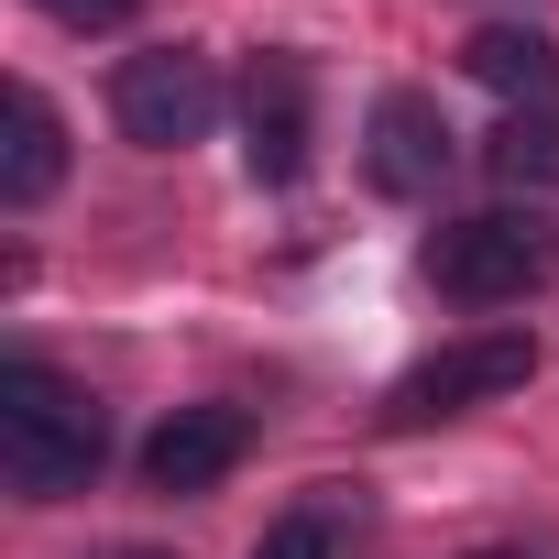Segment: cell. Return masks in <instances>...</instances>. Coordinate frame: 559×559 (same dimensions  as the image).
I'll use <instances>...</instances> for the list:
<instances>
[{"label": "cell", "mask_w": 559, "mask_h": 559, "mask_svg": "<svg viewBox=\"0 0 559 559\" xmlns=\"http://www.w3.org/2000/svg\"><path fill=\"white\" fill-rule=\"evenodd\" d=\"M99 450H110V417H99L88 384H67L56 362H12L0 373V472H12L34 504L78 493L99 472Z\"/></svg>", "instance_id": "obj_1"}, {"label": "cell", "mask_w": 559, "mask_h": 559, "mask_svg": "<svg viewBox=\"0 0 559 559\" xmlns=\"http://www.w3.org/2000/svg\"><path fill=\"white\" fill-rule=\"evenodd\" d=\"M428 286L461 297V308H515V297L559 286V230L537 209H483V219L428 241Z\"/></svg>", "instance_id": "obj_2"}, {"label": "cell", "mask_w": 559, "mask_h": 559, "mask_svg": "<svg viewBox=\"0 0 559 559\" xmlns=\"http://www.w3.org/2000/svg\"><path fill=\"white\" fill-rule=\"evenodd\" d=\"M110 121H121V143H143V154H187V143H209V121H219V67H209L198 45L121 56Z\"/></svg>", "instance_id": "obj_3"}, {"label": "cell", "mask_w": 559, "mask_h": 559, "mask_svg": "<svg viewBox=\"0 0 559 559\" xmlns=\"http://www.w3.org/2000/svg\"><path fill=\"white\" fill-rule=\"evenodd\" d=\"M537 373V341L526 330H472V341H450V352H428L417 373H395V395H384V428L406 439V428H439V417H461V406H493V395H515Z\"/></svg>", "instance_id": "obj_4"}, {"label": "cell", "mask_w": 559, "mask_h": 559, "mask_svg": "<svg viewBox=\"0 0 559 559\" xmlns=\"http://www.w3.org/2000/svg\"><path fill=\"white\" fill-rule=\"evenodd\" d=\"M241 450H252V417H241V406H176V417L143 439V483H154V493H209V483L241 472Z\"/></svg>", "instance_id": "obj_5"}, {"label": "cell", "mask_w": 559, "mask_h": 559, "mask_svg": "<svg viewBox=\"0 0 559 559\" xmlns=\"http://www.w3.org/2000/svg\"><path fill=\"white\" fill-rule=\"evenodd\" d=\"M241 154H252L263 187H286V176L308 165V67H297V56H263V67L241 78Z\"/></svg>", "instance_id": "obj_6"}, {"label": "cell", "mask_w": 559, "mask_h": 559, "mask_svg": "<svg viewBox=\"0 0 559 559\" xmlns=\"http://www.w3.org/2000/svg\"><path fill=\"white\" fill-rule=\"evenodd\" d=\"M56 176H67V121L45 88L12 78V99H0V209H45Z\"/></svg>", "instance_id": "obj_7"}, {"label": "cell", "mask_w": 559, "mask_h": 559, "mask_svg": "<svg viewBox=\"0 0 559 559\" xmlns=\"http://www.w3.org/2000/svg\"><path fill=\"white\" fill-rule=\"evenodd\" d=\"M439 176H450V121L417 88H384L373 99V187L384 198H428Z\"/></svg>", "instance_id": "obj_8"}, {"label": "cell", "mask_w": 559, "mask_h": 559, "mask_svg": "<svg viewBox=\"0 0 559 559\" xmlns=\"http://www.w3.org/2000/svg\"><path fill=\"white\" fill-rule=\"evenodd\" d=\"M461 67H472L493 99H515V110H548V99H559V45L526 34V23H483V34L461 45Z\"/></svg>", "instance_id": "obj_9"}, {"label": "cell", "mask_w": 559, "mask_h": 559, "mask_svg": "<svg viewBox=\"0 0 559 559\" xmlns=\"http://www.w3.org/2000/svg\"><path fill=\"white\" fill-rule=\"evenodd\" d=\"M483 165L493 187H559V110H504L483 132Z\"/></svg>", "instance_id": "obj_10"}, {"label": "cell", "mask_w": 559, "mask_h": 559, "mask_svg": "<svg viewBox=\"0 0 559 559\" xmlns=\"http://www.w3.org/2000/svg\"><path fill=\"white\" fill-rule=\"evenodd\" d=\"M252 559H330V504H297L286 526H263Z\"/></svg>", "instance_id": "obj_11"}, {"label": "cell", "mask_w": 559, "mask_h": 559, "mask_svg": "<svg viewBox=\"0 0 559 559\" xmlns=\"http://www.w3.org/2000/svg\"><path fill=\"white\" fill-rule=\"evenodd\" d=\"M34 12H56L67 34H110V23H132V0H34Z\"/></svg>", "instance_id": "obj_12"}, {"label": "cell", "mask_w": 559, "mask_h": 559, "mask_svg": "<svg viewBox=\"0 0 559 559\" xmlns=\"http://www.w3.org/2000/svg\"><path fill=\"white\" fill-rule=\"evenodd\" d=\"M483 559H504V548H483Z\"/></svg>", "instance_id": "obj_13"}]
</instances>
